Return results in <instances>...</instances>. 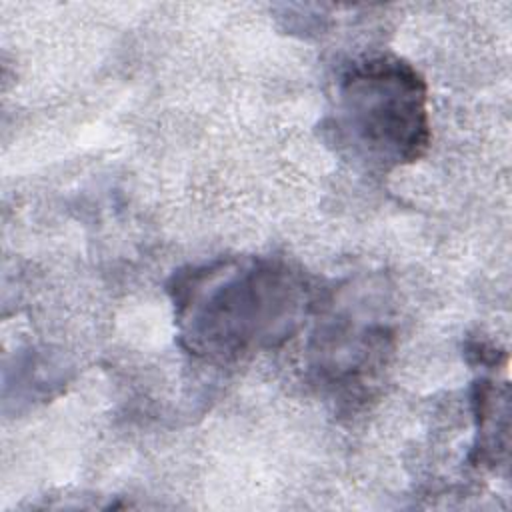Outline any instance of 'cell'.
Wrapping results in <instances>:
<instances>
[{
	"label": "cell",
	"instance_id": "obj_1",
	"mask_svg": "<svg viewBox=\"0 0 512 512\" xmlns=\"http://www.w3.org/2000/svg\"><path fill=\"white\" fill-rule=\"evenodd\" d=\"M168 292L180 346L216 364L282 346L320 302L304 270L266 256L188 266L174 274Z\"/></svg>",
	"mask_w": 512,
	"mask_h": 512
},
{
	"label": "cell",
	"instance_id": "obj_3",
	"mask_svg": "<svg viewBox=\"0 0 512 512\" xmlns=\"http://www.w3.org/2000/svg\"><path fill=\"white\" fill-rule=\"evenodd\" d=\"M342 304L334 306L326 298V316L318 322L310 342V370L316 382L336 396L360 398L376 384L392 348V330L384 308L362 302L352 306L342 294Z\"/></svg>",
	"mask_w": 512,
	"mask_h": 512
},
{
	"label": "cell",
	"instance_id": "obj_2",
	"mask_svg": "<svg viewBox=\"0 0 512 512\" xmlns=\"http://www.w3.org/2000/svg\"><path fill=\"white\" fill-rule=\"evenodd\" d=\"M326 128L336 150L368 170L412 164L432 140L426 82L398 56H362L340 74Z\"/></svg>",
	"mask_w": 512,
	"mask_h": 512
}]
</instances>
